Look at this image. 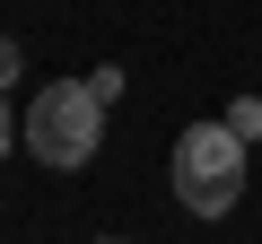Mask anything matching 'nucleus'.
<instances>
[{"label":"nucleus","mask_w":262,"mask_h":244,"mask_svg":"<svg viewBox=\"0 0 262 244\" xmlns=\"http://www.w3.org/2000/svg\"><path fill=\"white\" fill-rule=\"evenodd\" d=\"M175 201L192 218H227L245 201V140L227 131V122H192V131L175 140V166H166Z\"/></svg>","instance_id":"obj_1"},{"label":"nucleus","mask_w":262,"mask_h":244,"mask_svg":"<svg viewBox=\"0 0 262 244\" xmlns=\"http://www.w3.org/2000/svg\"><path fill=\"white\" fill-rule=\"evenodd\" d=\"M96 140H105V96L88 87V79H53V87H35V105H27V149L44 157V166H88L96 157Z\"/></svg>","instance_id":"obj_2"},{"label":"nucleus","mask_w":262,"mask_h":244,"mask_svg":"<svg viewBox=\"0 0 262 244\" xmlns=\"http://www.w3.org/2000/svg\"><path fill=\"white\" fill-rule=\"evenodd\" d=\"M227 131H236V140H262V96H236V105H227Z\"/></svg>","instance_id":"obj_3"},{"label":"nucleus","mask_w":262,"mask_h":244,"mask_svg":"<svg viewBox=\"0 0 262 244\" xmlns=\"http://www.w3.org/2000/svg\"><path fill=\"white\" fill-rule=\"evenodd\" d=\"M18 70H27V61H18V44H9V35H0V96H9V87H18Z\"/></svg>","instance_id":"obj_4"},{"label":"nucleus","mask_w":262,"mask_h":244,"mask_svg":"<svg viewBox=\"0 0 262 244\" xmlns=\"http://www.w3.org/2000/svg\"><path fill=\"white\" fill-rule=\"evenodd\" d=\"M9 140H18V122H9V96H0V157H9Z\"/></svg>","instance_id":"obj_5"},{"label":"nucleus","mask_w":262,"mask_h":244,"mask_svg":"<svg viewBox=\"0 0 262 244\" xmlns=\"http://www.w3.org/2000/svg\"><path fill=\"white\" fill-rule=\"evenodd\" d=\"M96 244H122V235H96Z\"/></svg>","instance_id":"obj_6"}]
</instances>
